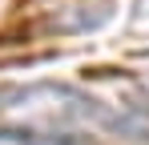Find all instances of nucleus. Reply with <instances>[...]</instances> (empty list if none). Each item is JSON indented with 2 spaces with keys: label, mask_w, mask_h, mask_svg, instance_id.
Here are the masks:
<instances>
[{
  "label": "nucleus",
  "mask_w": 149,
  "mask_h": 145,
  "mask_svg": "<svg viewBox=\"0 0 149 145\" xmlns=\"http://www.w3.org/2000/svg\"><path fill=\"white\" fill-rule=\"evenodd\" d=\"M0 125H40V129H81L105 125L113 133H133L129 121L109 109L93 93H81L69 85H8L0 89Z\"/></svg>",
  "instance_id": "obj_1"
},
{
  "label": "nucleus",
  "mask_w": 149,
  "mask_h": 145,
  "mask_svg": "<svg viewBox=\"0 0 149 145\" xmlns=\"http://www.w3.org/2000/svg\"><path fill=\"white\" fill-rule=\"evenodd\" d=\"M4 145H101L85 129H40V125H0Z\"/></svg>",
  "instance_id": "obj_2"
},
{
  "label": "nucleus",
  "mask_w": 149,
  "mask_h": 145,
  "mask_svg": "<svg viewBox=\"0 0 149 145\" xmlns=\"http://www.w3.org/2000/svg\"><path fill=\"white\" fill-rule=\"evenodd\" d=\"M113 16V0H81V4H69L61 16H56V32H93Z\"/></svg>",
  "instance_id": "obj_3"
}]
</instances>
